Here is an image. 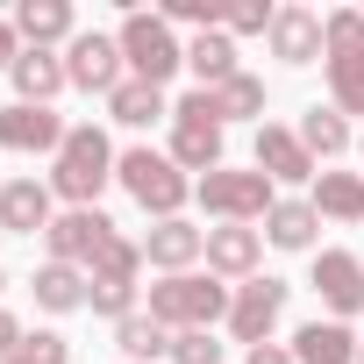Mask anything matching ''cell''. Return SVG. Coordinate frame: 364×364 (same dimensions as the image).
Here are the masks:
<instances>
[{
	"label": "cell",
	"mask_w": 364,
	"mask_h": 364,
	"mask_svg": "<svg viewBox=\"0 0 364 364\" xmlns=\"http://www.w3.org/2000/svg\"><path fill=\"white\" fill-rule=\"evenodd\" d=\"M114 164H122V150L107 143V129L100 122H72L65 150L50 157V193L65 208H100V193L114 186Z\"/></svg>",
	"instance_id": "obj_1"
},
{
	"label": "cell",
	"mask_w": 364,
	"mask_h": 364,
	"mask_svg": "<svg viewBox=\"0 0 364 364\" xmlns=\"http://www.w3.org/2000/svg\"><path fill=\"white\" fill-rule=\"evenodd\" d=\"M229 300H236V286L215 279V272H171V279H157V286L143 293V314L178 336V328H215V321H229Z\"/></svg>",
	"instance_id": "obj_2"
},
{
	"label": "cell",
	"mask_w": 364,
	"mask_h": 364,
	"mask_svg": "<svg viewBox=\"0 0 364 364\" xmlns=\"http://www.w3.org/2000/svg\"><path fill=\"white\" fill-rule=\"evenodd\" d=\"M114 186H122L150 222H178V208L193 200V178L171 164V150H150V143H129V150H122Z\"/></svg>",
	"instance_id": "obj_3"
},
{
	"label": "cell",
	"mask_w": 364,
	"mask_h": 364,
	"mask_svg": "<svg viewBox=\"0 0 364 364\" xmlns=\"http://www.w3.org/2000/svg\"><path fill=\"white\" fill-rule=\"evenodd\" d=\"M222 136H229V122H222V107H215V93H178L171 100V164L186 171V178H208V171H222L229 157H222Z\"/></svg>",
	"instance_id": "obj_4"
},
{
	"label": "cell",
	"mask_w": 364,
	"mask_h": 364,
	"mask_svg": "<svg viewBox=\"0 0 364 364\" xmlns=\"http://www.w3.org/2000/svg\"><path fill=\"white\" fill-rule=\"evenodd\" d=\"M114 43H122L129 79H143V86H171L178 72H186V43H178V36H171V22H164V15H150V8H129V15H122V29H114Z\"/></svg>",
	"instance_id": "obj_5"
},
{
	"label": "cell",
	"mask_w": 364,
	"mask_h": 364,
	"mask_svg": "<svg viewBox=\"0 0 364 364\" xmlns=\"http://www.w3.org/2000/svg\"><path fill=\"white\" fill-rule=\"evenodd\" d=\"M193 200H200V215H215V222H264L272 208H279V186L250 164H222V171H208V178H193Z\"/></svg>",
	"instance_id": "obj_6"
},
{
	"label": "cell",
	"mask_w": 364,
	"mask_h": 364,
	"mask_svg": "<svg viewBox=\"0 0 364 364\" xmlns=\"http://www.w3.org/2000/svg\"><path fill=\"white\" fill-rule=\"evenodd\" d=\"M286 300H293V286H286V279H272V272L243 279V286H236V300H229V321H222V328H229V343H243V350L272 343V328H279Z\"/></svg>",
	"instance_id": "obj_7"
},
{
	"label": "cell",
	"mask_w": 364,
	"mask_h": 364,
	"mask_svg": "<svg viewBox=\"0 0 364 364\" xmlns=\"http://www.w3.org/2000/svg\"><path fill=\"white\" fill-rule=\"evenodd\" d=\"M114 236H122V229H114L100 208H65V215L43 229V250H50V264H79V272H86Z\"/></svg>",
	"instance_id": "obj_8"
},
{
	"label": "cell",
	"mask_w": 364,
	"mask_h": 364,
	"mask_svg": "<svg viewBox=\"0 0 364 364\" xmlns=\"http://www.w3.org/2000/svg\"><path fill=\"white\" fill-rule=\"evenodd\" d=\"M65 79L79 86V93H114L122 79H129V65H122V43L114 36H100V29H79L72 43H65Z\"/></svg>",
	"instance_id": "obj_9"
},
{
	"label": "cell",
	"mask_w": 364,
	"mask_h": 364,
	"mask_svg": "<svg viewBox=\"0 0 364 364\" xmlns=\"http://www.w3.org/2000/svg\"><path fill=\"white\" fill-rule=\"evenodd\" d=\"M136 243H143V264H150L157 279H171V272H200V264H208V229L186 222V215H178V222H150Z\"/></svg>",
	"instance_id": "obj_10"
},
{
	"label": "cell",
	"mask_w": 364,
	"mask_h": 364,
	"mask_svg": "<svg viewBox=\"0 0 364 364\" xmlns=\"http://www.w3.org/2000/svg\"><path fill=\"white\" fill-rule=\"evenodd\" d=\"M307 286L321 293L328 321H350V314H364V257H357V250H314V272H307Z\"/></svg>",
	"instance_id": "obj_11"
},
{
	"label": "cell",
	"mask_w": 364,
	"mask_h": 364,
	"mask_svg": "<svg viewBox=\"0 0 364 364\" xmlns=\"http://www.w3.org/2000/svg\"><path fill=\"white\" fill-rule=\"evenodd\" d=\"M65 136H72V122H65L58 107H22V100H8V107H0V150H22V157H58V150H65Z\"/></svg>",
	"instance_id": "obj_12"
},
{
	"label": "cell",
	"mask_w": 364,
	"mask_h": 364,
	"mask_svg": "<svg viewBox=\"0 0 364 364\" xmlns=\"http://www.w3.org/2000/svg\"><path fill=\"white\" fill-rule=\"evenodd\" d=\"M250 164L272 178V186H314V157H307V143L286 129V122H257V150H250Z\"/></svg>",
	"instance_id": "obj_13"
},
{
	"label": "cell",
	"mask_w": 364,
	"mask_h": 364,
	"mask_svg": "<svg viewBox=\"0 0 364 364\" xmlns=\"http://www.w3.org/2000/svg\"><path fill=\"white\" fill-rule=\"evenodd\" d=\"M208 272L229 279V286L257 279V272H264V229H250V222H215V229H208Z\"/></svg>",
	"instance_id": "obj_14"
},
{
	"label": "cell",
	"mask_w": 364,
	"mask_h": 364,
	"mask_svg": "<svg viewBox=\"0 0 364 364\" xmlns=\"http://www.w3.org/2000/svg\"><path fill=\"white\" fill-rule=\"evenodd\" d=\"M50 222H58L50 178H8L0 186V236H43Z\"/></svg>",
	"instance_id": "obj_15"
},
{
	"label": "cell",
	"mask_w": 364,
	"mask_h": 364,
	"mask_svg": "<svg viewBox=\"0 0 364 364\" xmlns=\"http://www.w3.org/2000/svg\"><path fill=\"white\" fill-rule=\"evenodd\" d=\"M22 50H65L79 36V15H72V0H22V8L8 15Z\"/></svg>",
	"instance_id": "obj_16"
},
{
	"label": "cell",
	"mask_w": 364,
	"mask_h": 364,
	"mask_svg": "<svg viewBox=\"0 0 364 364\" xmlns=\"http://www.w3.org/2000/svg\"><path fill=\"white\" fill-rule=\"evenodd\" d=\"M264 43H272V58L293 65V72H300V65H321V15L286 0V8L272 15V36H264Z\"/></svg>",
	"instance_id": "obj_17"
},
{
	"label": "cell",
	"mask_w": 364,
	"mask_h": 364,
	"mask_svg": "<svg viewBox=\"0 0 364 364\" xmlns=\"http://www.w3.org/2000/svg\"><path fill=\"white\" fill-rule=\"evenodd\" d=\"M357 350H364V336H357L350 321L314 314V321L293 328V357H300V364H357Z\"/></svg>",
	"instance_id": "obj_18"
},
{
	"label": "cell",
	"mask_w": 364,
	"mask_h": 364,
	"mask_svg": "<svg viewBox=\"0 0 364 364\" xmlns=\"http://www.w3.org/2000/svg\"><path fill=\"white\" fill-rule=\"evenodd\" d=\"M8 86H15L22 107H50V100L72 86V79H65V50H22L15 72H8Z\"/></svg>",
	"instance_id": "obj_19"
},
{
	"label": "cell",
	"mask_w": 364,
	"mask_h": 364,
	"mask_svg": "<svg viewBox=\"0 0 364 364\" xmlns=\"http://www.w3.org/2000/svg\"><path fill=\"white\" fill-rule=\"evenodd\" d=\"M307 200H314V215H321V222L357 229V222H364V171H314Z\"/></svg>",
	"instance_id": "obj_20"
},
{
	"label": "cell",
	"mask_w": 364,
	"mask_h": 364,
	"mask_svg": "<svg viewBox=\"0 0 364 364\" xmlns=\"http://www.w3.org/2000/svg\"><path fill=\"white\" fill-rule=\"evenodd\" d=\"M186 72L200 79V93H215V86H229L243 65H236V36L229 29H200L193 43H186Z\"/></svg>",
	"instance_id": "obj_21"
},
{
	"label": "cell",
	"mask_w": 364,
	"mask_h": 364,
	"mask_svg": "<svg viewBox=\"0 0 364 364\" xmlns=\"http://www.w3.org/2000/svg\"><path fill=\"white\" fill-rule=\"evenodd\" d=\"M107 122H122V129H150V122H171V100H164V86L122 79V86L107 93Z\"/></svg>",
	"instance_id": "obj_22"
},
{
	"label": "cell",
	"mask_w": 364,
	"mask_h": 364,
	"mask_svg": "<svg viewBox=\"0 0 364 364\" xmlns=\"http://www.w3.org/2000/svg\"><path fill=\"white\" fill-rule=\"evenodd\" d=\"M29 293H36V307L43 314H79L86 307V272L79 264H36V279H29Z\"/></svg>",
	"instance_id": "obj_23"
},
{
	"label": "cell",
	"mask_w": 364,
	"mask_h": 364,
	"mask_svg": "<svg viewBox=\"0 0 364 364\" xmlns=\"http://www.w3.org/2000/svg\"><path fill=\"white\" fill-rule=\"evenodd\" d=\"M293 136L307 143V157H314V164H328V157H343V150H350V114H336V107H307V114L293 122Z\"/></svg>",
	"instance_id": "obj_24"
},
{
	"label": "cell",
	"mask_w": 364,
	"mask_h": 364,
	"mask_svg": "<svg viewBox=\"0 0 364 364\" xmlns=\"http://www.w3.org/2000/svg\"><path fill=\"white\" fill-rule=\"evenodd\" d=\"M314 229H321L314 200H279V208L264 215V243H272V250H314Z\"/></svg>",
	"instance_id": "obj_25"
},
{
	"label": "cell",
	"mask_w": 364,
	"mask_h": 364,
	"mask_svg": "<svg viewBox=\"0 0 364 364\" xmlns=\"http://www.w3.org/2000/svg\"><path fill=\"white\" fill-rule=\"evenodd\" d=\"M364 58V8H328L321 15V65H357Z\"/></svg>",
	"instance_id": "obj_26"
},
{
	"label": "cell",
	"mask_w": 364,
	"mask_h": 364,
	"mask_svg": "<svg viewBox=\"0 0 364 364\" xmlns=\"http://www.w3.org/2000/svg\"><path fill=\"white\" fill-rule=\"evenodd\" d=\"M114 350H122V364L171 357V328H164V321H150V314H129V321H114Z\"/></svg>",
	"instance_id": "obj_27"
},
{
	"label": "cell",
	"mask_w": 364,
	"mask_h": 364,
	"mask_svg": "<svg viewBox=\"0 0 364 364\" xmlns=\"http://www.w3.org/2000/svg\"><path fill=\"white\" fill-rule=\"evenodd\" d=\"M143 279V243L136 236H114L93 264H86V286H136Z\"/></svg>",
	"instance_id": "obj_28"
},
{
	"label": "cell",
	"mask_w": 364,
	"mask_h": 364,
	"mask_svg": "<svg viewBox=\"0 0 364 364\" xmlns=\"http://www.w3.org/2000/svg\"><path fill=\"white\" fill-rule=\"evenodd\" d=\"M215 107H222V122H264V79L236 72L229 86H215Z\"/></svg>",
	"instance_id": "obj_29"
},
{
	"label": "cell",
	"mask_w": 364,
	"mask_h": 364,
	"mask_svg": "<svg viewBox=\"0 0 364 364\" xmlns=\"http://www.w3.org/2000/svg\"><path fill=\"white\" fill-rule=\"evenodd\" d=\"M321 79H328V107L336 114H364V58L357 65H321Z\"/></svg>",
	"instance_id": "obj_30"
},
{
	"label": "cell",
	"mask_w": 364,
	"mask_h": 364,
	"mask_svg": "<svg viewBox=\"0 0 364 364\" xmlns=\"http://www.w3.org/2000/svg\"><path fill=\"white\" fill-rule=\"evenodd\" d=\"M171 364H222L215 328H178V336H171Z\"/></svg>",
	"instance_id": "obj_31"
},
{
	"label": "cell",
	"mask_w": 364,
	"mask_h": 364,
	"mask_svg": "<svg viewBox=\"0 0 364 364\" xmlns=\"http://www.w3.org/2000/svg\"><path fill=\"white\" fill-rule=\"evenodd\" d=\"M272 15H279V8L243 0V8H222V29H229V36H272Z\"/></svg>",
	"instance_id": "obj_32"
},
{
	"label": "cell",
	"mask_w": 364,
	"mask_h": 364,
	"mask_svg": "<svg viewBox=\"0 0 364 364\" xmlns=\"http://www.w3.org/2000/svg\"><path fill=\"white\" fill-rule=\"evenodd\" d=\"M15 357H22V364H72V343H65L58 328H36V336H22Z\"/></svg>",
	"instance_id": "obj_33"
},
{
	"label": "cell",
	"mask_w": 364,
	"mask_h": 364,
	"mask_svg": "<svg viewBox=\"0 0 364 364\" xmlns=\"http://www.w3.org/2000/svg\"><path fill=\"white\" fill-rule=\"evenodd\" d=\"M157 15H164V22H186V29H222V8H215V0H164Z\"/></svg>",
	"instance_id": "obj_34"
},
{
	"label": "cell",
	"mask_w": 364,
	"mask_h": 364,
	"mask_svg": "<svg viewBox=\"0 0 364 364\" xmlns=\"http://www.w3.org/2000/svg\"><path fill=\"white\" fill-rule=\"evenodd\" d=\"M243 364H300V357H293V343H257V350H243Z\"/></svg>",
	"instance_id": "obj_35"
},
{
	"label": "cell",
	"mask_w": 364,
	"mask_h": 364,
	"mask_svg": "<svg viewBox=\"0 0 364 364\" xmlns=\"http://www.w3.org/2000/svg\"><path fill=\"white\" fill-rule=\"evenodd\" d=\"M15 350H22V321H15V314H8V307H0V364H8V357H15Z\"/></svg>",
	"instance_id": "obj_36"
},
{
	"label": "cell",
	"mask_w": 364,
	"mask_h": 364,
	"mask_svg": "<svg viewBox=\"0 0 364 364\" xmlns=\"http://www.w3.org/2000/svg\"><path fill=\"white\" fill-rule=\"evenodd\" d=\"M15 58H22V36H15L8 15H0V72H15Z\"/></svg>",
	"instance_id": "obj_37"
},
{
	"label": "cell",
	"mask_w": 364,
	"mask_h": 364,
	"mask_svg": "<svg viewBox=\"0 0 364 364\" xmlns=\"http://www.w3.org/2000/svg\"><path fill=\"white\" fill-rule=\"evenodd\" d=\"M0 286H8V272H0Z\"/></svg>",
	"instance_id": "obj_38"
},
{
	"label": "cell",
	"mask_w": 364,
	"mask_h": 364,
	"mask_svg": "<svg viewBox=\"0 0 364 364\" xmlns=\"http://www.w3.org/2000/svg\"><path fill=\"white\" fill-rule=\"evenodd\" d=\"M8 364H22V357H8Z\"/></svg>",
	"instance_id": "obj_39"
},
{
	"label": "cell",
	"mask_w": 364,
	"mask_h": 364,
	"mask_svg": "<svg viewBox=\"0 0 364 364\" xmlns=\"http://www.w3.org/2000/svg\"><path fill=\"white\" fill-rule=\"evenodd\" d=\"M357 150H364V136H357Z\"/></svg>",
	"instance_id": "obj_40"
},
{
	"label": "cell",
	"mask_w": 364,
	"mask_h": 364,
	"mask_svg": "<svg viewBox=\"0 0 364 364\" xmlns=\"http://www.w3.org/2000/svg\"><path fill=\"white\" fill-rule=\"evenodd\" d=\"M357 364H364V350H357Z\"/></svg>",
	"instance_id": "obj_41"
}]
</instances>
